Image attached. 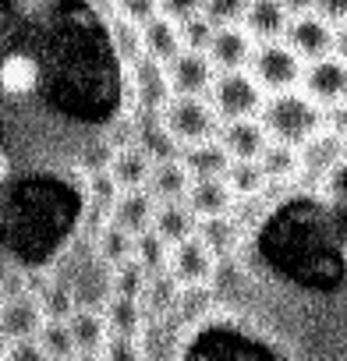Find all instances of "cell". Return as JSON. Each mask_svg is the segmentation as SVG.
<instances>
[{
	"label": "cell",
	"mask_w": 347,
	"mask_h": 361,
	"mask_svg": "<svg viewBox=\"0 0 347 361\" xmlns=\"http://www.w3.org/2000/svg\"><path fill=\"white\" fill-rule=\"evenodd\" d=\"M259 121L269 135V142H284V145H294L301 149L305 142H312L322 124H326V110L319 103H312L305 92H273L262 110H259Z\"/></svg>",
	"instance_id": "cell-1"
},
{
	"label": "cell",
	"mask_w": 347,
	"mask_h": 361,
	"mask_svg": "<svg viewBox=\"0 0 347 361\" xmlns=\"http://www.w3.org/2000/svg\"><path fill=\"white\" fill-rule=\"evenodd\" d=\"M159 121L166 124V131L174 138L181 142V149L199 145V142H213L220 135V128H224L220 114L213 110V103L206 96H174L163 106Z\"/></svg>",
	"instance_id": "cell-2"
},
{
	"label": "cell",
	"mask_w": 347,
	"mask_h": 361,
	"mask_svg": "<svg viewBox=\"0 0 347 361\" xmlns=\"http://www.w3.org/2000/svg\"><path fill=\"white\" fill-rule=\"evenodd\" d=\"M206 99L213 103L220 121H241V117H259L266 92L252 78V71H217Z\"/></svg>",
	"instance_id": "cell-3"
},
{
	"label": "cell",
	"mask_w": 347,
	"mask_h": 361,
	"mask_svg": "<svg viewBox=\"0 0 347 361\" xmlns=\"http://www.w3.org/2000/svg\"><path fill=\"white\" fill-rule=\"evenodd\" d=\"M252 78L262 85V92H287L301 82L305 75V61L284 43H259L255 54H252V64H248Z\"/></svg>",
	"instance_id": "cell-4"
},
{
	"label": "cell",
	"mask_w": 347,
	"mask_h": 361,
	"mask_svg": "<svg viewBox=\"0 0 347 361\" xmlns=\"http://www.w3.org/2000/svg\"><path fill=\"white\" fill-rule=\"evenodd\" d=\"M301 85H305V96L312 103H319L322 110L336 106L347 99V64L340 57H322V61H312L301 75Z\"/></svg>",
	"instance_id": "cell-5"
},
{
	"label": "cell",
	"mask_w": 347,
	"mask_h": 361,
	"mask_svg": "<svg viewBox=\"0 0 347 361\" xmlns=\"http://www.w3.org/2000/svg\"><path fill=\"white\" fill-rule=\"evenodd\" d=\"M284 43H287L301 61H322V57L333 54L336 29H333L326 18H319L315 11H312V15H298V18H291V25H287V32H284Z\"/></svg>",
	"instance_id": "cell-6"
},
{
	"label": "cell",
	"mask_w": 347,
	"mask_h": 361,
	"mask_svg": "<svg viewBox=\"0 0 347 361\" xmlns=\"http://www.w3.org/2000/svg\"><path fill=\"white\" fill-rule=\"evenodd\" d=\"M166 78H170V92L174 96H209L217 68L206 54L199 50H181L166 64Z\"/></svg>",
	"instance_id": "cell-7"
},
{
	"label": "cell",
	"mask_w": 347,
	"mask_h": 361,
	"mask_svg": "<svg viewBox=\"0 0 347 361\" xmlns=\"http://www.w3.org/2000/svg\"><path fill=\"white\" fill-rule=\"evenodd\" d=\"M43 322H47V315H43L39 294H32V290L8 294L4 305H0V333L8 340H32L43 329Z\"/></svg>",
	"instance_id": "cell-8"
},
{
	"label": "cell",
	"mask_w": 347,
	"mask_h": 361,
	"mask_svg": "<svg viewBox=\"0 0 347 361\" xmlns=\"http://www.w3.org/2000/svg\"><path fill=\"white\" fill-rule=\"evenodd\" d=\"M213 269H217V255L206 248V241H202L199 234L170 248V266H166V273L178 280L181 287H199V283H206V280L213 276Z\"/></svg>",
	"instance_id": "cell-9"
},
{
	"label": "cell",
	"mask_w": 347,
	"mask_h": 361,
	"mask_svg": "<svg viewBox=\"0 0 347 361\" xmlns=\"http://www.w3.org/2000/svg\"><path fill=\"white\" fill-rule=\"evenodd\" d=\"M131 92L138 96V103L149 114H163V106L174 99L170 92V78H166V64L152 61V57H138L131 61Z\"/></svg>",
	"instance_id": "cell-10"
},
{
	"label": "cell",
	"mask_w": 347,
	"mask_h": 361,
	"mask_svg": "<svg viewBox=\"0 0 347 361\" xmlns=\"http://www.w3.org/2000/svg\"><path fill=\"white\" fill-rule=\"evenodd\" d=\"M255 39L245 32V25H224L217 29L206 57L213 61L217 71H245L252 64V54H255Z\"/></svg>",
	"instance_id": "cell-11"
},
{
	"label": "cell",
	"mask_w": 347,
	"mask_h": 361,
	"mask_svg": "<svg viewBox=\"0 0 347 361\" xmlns=\"http://www.w3.org/2000/svg\"><path fill=\"white\" fill-rule=\"evenodd\" d=\"M234 192L227 185V177H195L192 188L185 195L188 209L199 216V220H213V216H231L234 209Z\"/></svg>",
	"instance_id": "cell-12"
},
{
	"label": "cell",
	"mask_w": 347,
	"mask_h": 361,
	"mask_svg": "<svg viewBox=\"0 0 347 361\" xmlns=\"http://www.w3.org/2000/svg\"><path fill=\"white\" fill-rule=\"evenodd\" d=\"M220 145L231 152V159H259L269 145V135L259 117H241V121H224L220 128Z\"/></svg>",
	"instance_id": "cell-13"
},
{
	"label": "cell",
	"mask_w": 347,
	"mask_h": 361,
	"mask_svg": "<svg viewBox=\"0 0 347 361\" xmlns=\"http://www.w3.org/2000/svg\"><path fill=\"white\" fill-rule=\"evenodd\" d=\"M192 173L181 159H163V163H152V173L145 180V192L159 202H185L188 188H192Z\"/></svg>",
	"instance_id": "cell-14"
},
{
	"label": "cell",
	"mask_w": 347,
	"mask_h": 361,
	"mask_svg": "<svg viewBox=\"0 0 347 361\" xmlns=\"http://www.w3.org/2000/svg\"><path fill=\"white\" fill-rule=\"evenodd\" d=\"M241 25L255 43H276V39H284V32L291 25V15L284 11L280 0H252Z\"/></svg>",
	"instance_id": "cell-15"
},
{
	"label": "cell",
	"mask_w": 347,
	"mask_h": 361,
	"mask_svg": "<svg viewBox=\"0 0 347 361\" xmlns=\"http://www.w3.org/2000/svg\"><path fill=\"white\" fill-rule=\"evenodd\" d=\"M152 216H156V199H152L145 188H138V192H121V199H117L114 209H110V224L121 227V231H128L131 238L142 234V231H149V227H152Z\"/></svg>",
	"instance_id": "cell-16"
},
{
	"label": "cell",
	"mask_w": 347,
	"mask_h": 361,
	"mask_svg": "<svg viewBox=\"0 0 347 361\" xmlns=\"http://www.w3.org/2000/svg\"><path fill=\"white\" fill-rule=\"evenodd\" d=\"M106 170L117 180L121 192H138V188H145V180L152 173V156L145 149H138V145H121Z\"/></svg>",
	"instance_id": "cell-17"
},
{
	"label": "cell",
	"mask_w": 347,
	"mask_h": 361,
	"mask_svg": "<svg viewBox=\"0 0 347 361\" xmlns=\"http://www.w3.org/2000/svg\"><path fill=\"white\" fill-rule=\"evenodd\" d=\"M181 50H185V43H181L178 22H170L166 15H156L152 22L142 25V54L145 57H152L159 64H170Z\"/></svg>",
	"instance_id": "cell-18"
},
{
	"label": "cell",
	"mask_w": 347,
	"mask_h": 361,
	"mask_svg": "<svg viewBox=\"0 0 347 361\" xmlns=\"http://www.w3.org/2000/svg\"><path fill=\"white\" fill-rule=\"evenodd\" d=\"M152 231L174 248V245L195 238L199 216L188 209V202H159L156 206V216H152Z\"/></svg>",
	"instance_id": "cell-19"
},
{
	"label": "cell",
	"mask_w": 347,
	"mask_h": 361,
	"mask_svg": "<svg viewBox=\"0 0 347 361\" xmlns=\"http://www.w3.org/2000/svg\"><path fill=\"white\" fill-rule=\"evenodd\" d=\"M181 163L188 166L192 177H227V170H231L234 159L220 145V138H213V142H199V145L181 149Z\"/></svg>",
	"instance_id": "cell-20"
},
{
	"label": "cell",
	"mask_w": 347,
	"mask_h": 361,
	"mask_svg": "<svg viewBox=\"0 0 347 361\" xmlns=\"http://www.w3.org/2000/svg\"><path fill=\"white\" fill-rule=\"evenodd\" d=\"M103 319L110 326V336H138L145 326V308L138 298H124V294H114L106 305H103Z\"/></svg>",
	"instance_id": "cell-21"
},
{
	"label": "cell",
	"mask_w": 347,
	"mask_h": 361,
	"mask_svg": "<svg viewBox=\"0 0 347 361\" xmlns=\"http://www.w3.org/2000/svg\"><path fill=\"white\" fill-rule=\"evenodd\" d=\"M39 85V64L29 54H11L0 61V89L11 96H29Z\"/></svg>",
	"instance_id": "cell-22"
},
{
	"label": "cell",
	"mask_w": 347,
	"mask_h": 361,
	"mask_svg": "<svg viewBox=\"0 0 347 361\" xmlns=\"http://www.w3.org/2000/svg\"><path fill=\"white\" fill-rule=\"evenodd\" d=\"M68 329H71L75 350H103L110 340V326H106L103 312H89V308H78L68 319Z\"/></svg>",
	"instance_id": "cell-23"
},
{
	"label": "cell",
	"mask_w": 347,
	"mask_h": 361,
	"mask_svg": "<svg viewBox=\"0 0 347 361\" xmlns=\"http://www.w3.org/2000/svg\"><path fill=\"white\" fill-rule=\"evenodd\" d=\"M135 145H138V149H145V152L152 156V163H163V159H181V142L166 131V124L159 121V114L138 124V142H135Z\"/></svg>",
	"instance_id": "cell-24"
},
{
	"label": "cell",
	"mask_w": 347,
	"mask_h": 361,
	"mask_svg": "<svg viewBox=\"0 0 347 361\" xmlns=\"http://www.w3.org/2000/svg\"><path fill=\"white\" fill-rule=\"evenodd\" d=\"M259 166H262L266 180H276V185H284V180H294V177L301 173V149L284 145V142H269L266 152L259 156Z\"/></svg>",
	"instance_id": "cell-25"
},
{
	"label": "cell",
	"mask_w": 347,
	"mask_h": 361,
	"mask_svg": "<svg viewBox=\"0 0 347 361\" xmlns=\"http://www.w3.org/2000/svg\"><path fill=\"white\" fill-rule=\"evenodd\" d=\"M96 255H99V262H103V266H110V269H114V266H121V262L135 259V238H131L128 231H121V227L106 224V227H99Z\"/></svg>",
	"instance_id": "cell-26"
},
{
	"label": "cell",
	"mask_w": 347,
	"mask_h": 361,
	"mask_svg": "<svg viewBox=\"0 0 347 361\" xmlns=\"http://www.w3.org/2000/svg\"><path fill=\"white\" fill-rule=\"evenodd\" d=\"M195 234L206 241V248H209L217 259H224V255H231V252L238 248V224H234L231 216L199 220V231H195Z\"/></svg>",
	"instance_id": "cell-27"
},
{
	"label": "cell",
	"mask_w": 347,
	"mask_h": 361,
	"mask_svg": "<svg viewBox=\"0 0 347 361\" xmlns=\"http://www.w3.org/2000/svg\"><path fill=\"white\" fill-rule=\"evenodd\" d=\"M135 262H138V266H145V273H149V276L166 273V266H170V245H166L152 227H149V231L135 234Z\"/></svg>",
	"instance_id": "cell-28"
},
{
	"label": "cell",
	"mask_w": 347,
	"mask_h": 361,
	"mask_svg": "<svg viewBox=\"0 0 347 361\" xmlns=\"http://www.w3.org/2000/svg\"><path fill=\"white\" fill-rule=\"evenodd\" d=\"M227 185H231V192L238 199H255L269 185V180H266L259 159H234L231 170H227Z\"/></svg>",
	"instance_id": "cell-29"
},
{
	"label": "cell",
	"mask_w": 347,
	"mask_h": 361,
	"mask_svg": "<svg viewBox=\"0 0 347 361\" xmlns=\"http://www.w3.org/2000/svg\"><path fill=\"white\" fill-rule=\"evenodd\" d=\"M178 294H181L178 280H174L170 273H156V276H149V283H145L138 301H145V312H174Z\"/></svg>",
	"instance_id": "cell-30"
},
{
	"label": "cell",
	"mask_w": 347,
	"mask_h": 361,
	"mask_svg": "<svg viewBox=\"0 0 347 361\" xmlns=\"http://www.w3.org/2000/svg\"><path fill=\"white\" fill-rule=\"evenodd\" d=\"M39 305H43V315L47 322H68L78 305H75V290L68 283H50L47 290H39Z\"/></svg>",
	"instance_id": "cell-31"
},
{
	"label": "cell",
	"mask_w": 347,
	"mask_h": 361,
	"mask_svg": "<svg viewBox=\"0 0 347 361\" xmlns=\"http://www.w3.org/2000/svg\"><path fill=\"white\" fill-rule=\"evenodd\" d=\"M36 340L50 354V361H68L75 354V340H71L68 322H43V329L36 333Z\"/></svg>",
	"instance_id": "cell-32"
},
{
	"label": "cell",
	"mask_w": 347,
	"mask_h": 361,
	"mask_svg": "<svg viewBox=\"0 0 347 361\" xmlns=\"http://www.w3.org/2000/svg\"><path fill=\"white\" fill-rule=\"evenodd\" d=\"M209 305H213V294L199 283V287H181V294H178V301H174V312H178V322H199L206 312H209Z\"/></svg>",
	"instance_id": "cell-33"
},
{
	"label": "cell",
	"mask_w": 347,
	"mask_h": 361,
	"mask_svg": "<svg viewBox=\"0 0 347 361\" xmlns=\"http://www.w3.org/2000/svg\"><path fill=\"white\" fill-rule=\"evenodd\" d=\"M178 29H181V43H185V50H199V54H206L209 43H213V36H217V25H213L202 11L192 15V18H185V22H178Z\"/></svg>",
	"instance_id": "cell-34"
},
{
	"label": "cell",
	"mask_w": 347,
	"mask_h": 361,
	"mask_svg": "<svg viewBox=\"0 0 347 361\" xmlns=\"http://www.w3.org/2000/svg\"><path fill=\"white\" fill-rule=\"evenodd\" d=\"M110 32H114L117 54H121L128 64L142 57V25H135V22H128V18H114V22H110Z\"/></svg>",
	"instance_id": "cell-35"
},
{
	"label": "cell",
	"mask_w": 347,
	"mask_h": 361,
	"mask_svg": "<svg viewBox=\"0 0 347 361\" xmlns=\"http://www.w3.org/2000/svg\"><path fill=\"white\" fill-rule=\"evenodd\" d=\"M145 283H149V273H145V266H138L135 259H128V262L114 266V294H124V298H142Z\"/></svg>",
	"instance_id": "cell-36"
},
{
	"label": "cell",
	"mask_w": 347,
	"mask_h": 361,
	"mask_svg": "<svg viewBox=\"0 0 347 361\" xmlns=\"http://www.w3.org/2000/svg\"><path fill=\"white\" fill-rule=\"evenodd\" d=\"M248 4H252V0H202V15H206L217 29H224V25H241Z\"/></svg>",
	"instance_id": "cell-37"
},
{
	"label": "cell",
	"mask_w": 347,
	"mask_h": 361,
	"mask_svg": "<svg viewBox=\"0 0 347 361\" xmlns=\"http://www.w3.org/2000/svg\"><path fill=\"white\" fill-rule=\"evenodd\" d=\"M89 195H92V206H96L99 213H106V216H110L114 202L121 199V188H117V180L110 177V170H96V173H92Z\"/></svg>",
	"instance_id": "cell-38"
},
{
	"label": "cell",
	"mask_w": 347,
	"mask_h": 361,
	"mask_svg": "<svg viewBox=\"0 0 347 361\" xmlns=\"http://www.w3.org/2000/svg\"><path fill=\"white\" fill-rule=\"evenodd\" d=\"M117 18H128L135 25H145L159 15V0H114Z\"/></svg>",
	"instance_id": "cell-39"
},
{
	"label": "cell",
	"mask_w": 347,
	"mask_h": 361,
	"mask_svg": "<svg viewBox=\"0 0 347 361\" xmlns=\"http://www.w3.org/2000/svg\"><path fill=\"white\" fill-rule=\"evenodd\" d=\"M103 361H145L138 336H110L103 347Z\"/></svg>",
	"instance_id": "cell-40"
},
{
	"label": "cell",
	"mask_w": 347,
	"mask_h": 361,
	"mask_svg": "<svg viewBox=\"0 0 347 361\" xmlns=\"http://www.w3.org/2000/svg\"><path fill=\"white\" fill-rule=\"evenodd\" d=\"M4 361H50V354H47V350L39 347V340L32 336V340H11Z\"/></svg>",
	"instance_id": "cell-41"
},
{
	"label": "cell",
	"mask_w": 347,
	"mask_h": 361,
	"mask_svg": "<svg viewBox=\"0 0 347 361\" xmlns=\"http://www.w3.org/2000/svg\"><path fill=\"white\" fill-rule=\"evenodd\" d=\"M199 11H202V0H159V15H166L170 22H185Z\"/></svg>",
	"instance_id": "cell-42"
},
{
	"label": "cell",
	"mask_w": 347,
	"mask_h": 361,
	"mask_svg": "<svg viewBox=\"0 0 347 361\" xmlns=\"http://www.w3.org/2000/svg\"><path fill=\"white\" fill-rule=\"evenodd\" d=\"M315 15L326 18L329 25H343L347 22V0H315Z\"/></svg>",
	"instance_id": "cell-43"
},
{
	"label": "cell",
	"mask_w": 347,
	"mask_h": 361,
	"mask_svg": "<svg viewBox=\"0 0 347 361\" xmlns=\"http://www.w3.org/2000/svg\"><path fill=\"white\" fill-rule=\"evenodd\" d=\"M326 124H329V131H333L336 138H347V99L326 110Z\"/></svg>",
	"instance_id": "cell-44"
},
{
	"label": "cell",
	"mask_w": 347,
	"mask_h": 361,
	"mask_svg": "<svg viewBox=\"0 0 347 361\" xmlns=\"http://www.w3.org/2000/svg\"><path fill=\"white\" fill-rule=\"evenodd\" d=\"M284 4V11L291 15V18H298V15H312L315 11V0H280Z\"/></svg>",
	"instance_id": "cell-45"
},
{
	"label": "cell",
	"mask_w": 347,
	"mask_h": 361,
	"mask_svg": "<svg viewBox=\"0 0 347 361\" xmlns=\"http://www.w3.org/2000/svg\"><path fill=\"white\" fill-rule=\"evenodd\" d=\"M333 50H336V57L347 64V22L336 29V43H333Z\"/></svg>",
	"instance_id": "cell-46"
},
{
	"label": "cell",
	"mask_w": 347,
	"mask_h": 361,
	"mask_svg": "<svg viewBox=\"0 0 347 361\" xmlns=\"http://www.w3.org/2000/svg\"><path fill=\"white\" fill-rule=\"evenodd\" d=\"M68 361H103V350H75Z\"/></svg>",
	"instance_id": "cell-47"
},
{
	"label": "cell",
	"mask_w": 347,
	"mask_h": 361,
	"mask_svg": "<svg viewBox=\"0 0 347 361\" xmlns=\"http://www.w3.org/2000/svg\"><path fill=\"white\" fill-rule=\"evenodd\" d=\"M8 177V156H4V149H0V180Z\"/></svg>",
	"instance_id": "cell-48"
},
{
	"label": "cell",
	"mask_w": 347,
	"mask_h": 361,
	"mask_svg": "<svg viewBox=\"0 0 347 361\" xmlns=\"http://www.w3.org/2000/svg\"><path fill=\"white\" fill-rule=\"evenodd\" d=\"M8 343H11V340H8L4 333H0V361H4V354H8Z\"/></svg>",
	"instance_id": "cell-49"
},
{
	"label": "cell",
	"mask_w": 347,
	"mask_h": 361,
	"mask_svg": "<svg viewBox=\"0 0 347 361\" xmlns=\"http://www.w3.org/2000/svg\"><path fill=\"white\" fill-rule=\"evenodd\" d=\"M340 266H343V269H347V241H343V245H340Z\"/></svg>",
	"instance_id": "cell-50"
}]
</instances>
